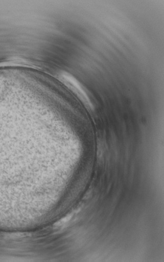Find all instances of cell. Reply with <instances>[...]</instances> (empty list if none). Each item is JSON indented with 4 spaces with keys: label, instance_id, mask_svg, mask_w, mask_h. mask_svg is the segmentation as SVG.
<instances>
[{
    "label": "cell",
    "instance_id": "obj_1",
    "mask_svg": "<svg viewBox=\"0 0 164 262\" xmlns=\"http://www.w3.org/2000/svg\"><path fill=\"white\" fill-rule=\"evenodd\" d=\"M61 78L62 82L77 96L85 106L92 111L94 106L87 94L79 83L70 76L63 75Z\"/></svg>",
    "mask_w": 164,
    "mask_h": 262
}]
</instances>
